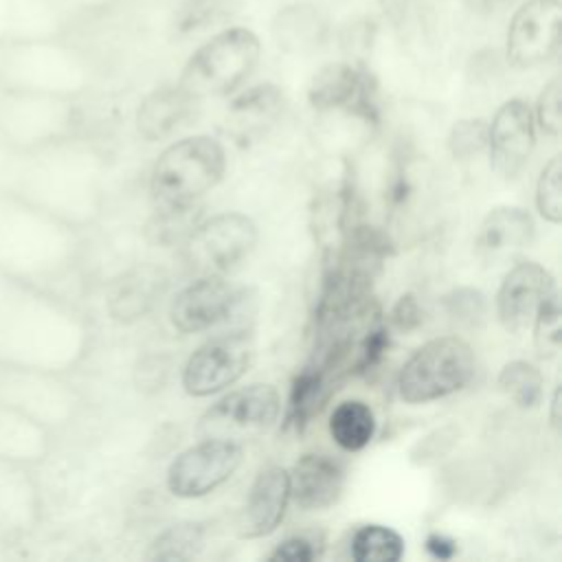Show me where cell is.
<instances>
[{
	"label": "cell",
	"mask_w": 562,
	"mask_h": 562,
	"mask_svg": "<svg viewBox=\"0 0 562 562\" xmlns=\"http://www.w3.org/2000/svg\"><path fill=\"white\" fill-rule=\"evenodd\" d=\"M77 356V321L42 288L13 281L0 299V364L61 371Z\"/></svg>",
	"instance_id": "6da1fadb"
},
{
	"label": "cell",
	"mask_w": 562,
	"mask_h": 562,
	"mask_svg": "<svg viewBox=\"0 0 562 562\" xmlns=\"http://www.w3.org/2000/svg\"><path fill=\"white\" fill-rule=\"evenodd\" d=\"M72 237L64 220L0 189V270L42 288L66 263Z\"/></svg>",
	"instance_id": "7a4b0ae2"
},
{
	"label": "cell",
	"mask_w": 562,
	"mask_h": 562,
	"mask_svg": "<svg viewBox=\"0 0 562 562\" xmlns=\"http://www.w3.org/2000/svg\"><path fill=\"white\" fill-rule=\"evenodd\" d=\"M86 83V59L61 37H0V90L75 97Z\"/></svg>",
	"instance_id": "3957f363"
},
{
	"label": "cell",
	"mask_w": 562,
	"mask_h": 562,
	"mask_svg": "<svg viewBox=\"0 0 562 562\" xmlns=\"http://www.w3.org/2000/svg\"><path fill=\"white\" fill-rule=\"evenodd\" d=\"M226 169L224 147L211 136H189L169 145L151 171V198L162 206H187L213 189Z\"/></svg>",
	"instance_id": "277c9868"
},
{
	"label": "cell",
	"mask_w": 562,
	"mask_h": 562,
	"mask_svg": "<svg viewBox=\"0 0 562 562\" xmlns=\"http://www.w3.org/2000/svg\"><path fill=\"white\" fill-rule=\"evenodd\" d=\"M259 53V37L250 29H224L189 57L178 86L193 99L228 94L252 72Z\"/></svg>",
	"instance_id": "5b68a950"
},
{
	"label": "cell",
	"mask_w": 562,
	"mask_h": 562,
	"mask_svg": "<svg viewBox=\"0 0 562 562\" xmlns=\"http://www.w3.org/2000/svg\"><path fill=\"white\" fill-rule=\"evenodd\" d=\"M77 127L72 97L0 90V140L13 149H35L64 140Z\"/></svg>",
	"instance_id": "8992f818"
},
{
	"label": "cell",
	"mask_w": 562,
	"mask_h": 562,
	"mask_svg": "<svg viewBox=\"0 0 562 562\" xmlns=\"http://www.w3.org/2000/svg\"><path fill=\"white\" fill-rule=\"evenodd\" d=\"M474 367V353L465 340L432 338L404 362L397 389L404 402H432L463 389L472 380Z\"/></svg>",
	"instance_id": "52a82bcc"
},
{
	"label": "cell",
	"mask_w": 562,
	"mask_h": 562,
	"mask_svg": "<svg viewBox=\"0 0 562 562\" xmlns=\"http://www.w3.org/2000/svg\"><path fill=\"white\" fill-rule=\"evenodd\" d=\"M255 222L241 213H220L200 222L187 237V263L202 274H224L255 248Z\"/></svg>",
	"instance_id": "ba28073f"
},
{
	"label": "cell",
	"mask_w": 562,
	"mask_h": 562,
	"mask_svg": "<svg viewBox=\"0 0 562 562\" xmlns=\"http://www.w3.org/2000/svg\"><path fill=\"white\" fill-rule=\"evenodd\" d=\"M0 402L18 408L44 428L64 424L72 413V395L55 371L0 364Z\"/></svg>",
	"instance_id": "9c48e42d"
},
{
	"label": "cell",
	"mask_w": 562,
	"mask_h": 562,
	"mask_svg": "<svg viewBox=\"0 0 562 562\" xmlns=\"http://www.w3.org/2000/svg\"><path fill=\"white\" fill-rule=\"evenodd\" d=\"M252 338L246 331L220 334L198 347L184 364L182 386L193 397H206L237 382L252 362Z\"/></svg>",
	"instance_id": "30bf717a"
},
{
	"label": "cell",
	"mask_w": 562,
	"mask_h": 562,
	"mask_svg": "<svg viewBox=\"0 0 562 562\" xmlns=\"http://www.w3.org/2000/svg\"><path fill=\"white\" fill-rule=\"evenodd\" d=\"M241 463V448L233 439H213L180 452L167 470V485L180 498H195L213 492Z\"/></svg>",
	"instance_id": "8fae6325"
},
{
	"label": "cell",
	"mask_w": 562,
	"mask_h": 562,
	"mask_svg": "<svg viewBox=\"0 0 562 562\" xmlns=\"http://www.w3.org/2000/svg\"><path fill=\"white\" fill-rule=\"evenodd\" d=\"M281 411V400L270 384H250L224 395L200 422V432L209 439H233V435L268 430Z\"/></svg>",
	"instance_id": "7c38bea8"
},
{
	"label": "cell",
	"mask_w": 562,
	"mask_h": 562,
	"mask_svg": "<svg viewBox=\"0 0 562 562\" xmlns=\"http://www.w3.org/2000/svg\"><path fill=\"white\" fill-rule=\"evenodd\" d=\"M244 303L246 290L235 288L222 274H204L176 294L169 318L178 331L195 334L231 321Z\"/></svg>",
	"instance_id": "4fadbf2b"
},
{
	"label": "cell",
	"mask_w": 562,
	"mask_h": 562,
	"mask_svg": "<svg viewBox=\"0 0 562 562\" xmlns=\"http://www.w3.org/2000/svg\"><path fill=\"white\" fill-rule=\"evenodd\" d=\"M560 0H527L512 15L507 29V59L516 68L549 61L560 46Z\"/></svg>",
	"instance_id": "5bb4252c"
},
{
	"label": "cell",
	"mask_w": 562,
	"mask_h": 562,
	"mask_svg": "<svg viewBox=\"0 0 562 562\" xmlns=\"http://www.w3.org/2000/svg\"><path fill=\"white\" fill-rule=\"evenodd\" d=\"M536 145L533 114L527 101L509 99L505 101L487 125V147L492 169L501 178L518 176Z\"/></svg>",
	"instance_id": "9a60e30c"
},
{
	"label": "cell",
	"mask_w": 562,
	"mask_h": 562,
	"mask_svg": "<svg viewBox=\"0 0 562 562\" xmlns=\"http://www.w3.org/2000/svg\"><path fill=\"white\" fill-rule=\"evenodd\" d=\"M307 99L318 112L347 110L364 121H375L378 116L375 90L369 75L345 61L323 66L310 81Z\"/></svg>",
	"instance_id": "2e32d148"
},
{
	"label": "cell",
	"mask_w": 562,
	"mask_h": 562,
	"mask_svg": "<svg viewBox=\"0 0 562 562\" xmlns=\"http://www.w3.org/2000/svg\"><path fill=\"white\" fill-rule=\"evenodd\" d=\"M42 501L29 465L0 459V542L26 538L40 522Z\"/></svg>",
	"instance_id": "e0dca14e"
},
{
	"label": "cell",
	"mask_w": 562,
	"mask_h": 562,
	"mask_svg": "<svg viewBox=\"0 0 562 562\" xmlns=\"http://www.w3.org/2000/svg\"><path fill=\"white\" fill-rule=\"evenodd\" d=\"M553 285V277L542 266L533 261L516 263L505 274L496 296V312L501 325L512 334L527 329L536 316L540 301Z\"/></svg>",
	"instance_id": "ac0fdd59"
},
{
	"label": "cell",
	"mask_w": 562,
	"mask_h": 562,
	"mask_svg": "<svg viewBox=\"0 0 562 562\" xmlns=\"http://www.w3.org/2000/svg\"><path fill=\"white\" fill-rule=\"evenodd\" d=\"M533 220L520 206H496L481 222L476 257L485 266L512 263L533 239Z\"/></svg>",
	"instance_id": "d6986e66"
},
{
	"label": "cell",
	"mask_w": 562,
	"mask_h": 562,
	"mask_svg": "<svg viewBox=\"0 0 562 562\" xmlns=\"http://www.w3.org/2000/svg\"><path fill=\"white\" fill-rule=\"evenodd\" d=\"M290 501V474L279 465L263 468L250 485L248 498L237 520L241 538H261L272 533L285 516Z\"/></svg>",
	"instance_id": "ffe728a7"
},
{
	"label": "cell",
	"mask_w": 562,
	"mask_h": 562,
	"mask_svg": "<svg viewBox=\"0 0 562 562\" xmlns=\"http://www.w3.org/2000/svg\"><path fill=\"white\" fill-rule=\"evenodd\" d=\"M345 485L342 465L323 452L303 454L290 474V498L303 509H323L338 501Z\"/></svg>",
	"instance_id": "44dd1931"
},
{
	"label": "cell",
	"mask_w": 562,
	"mask_h": 562,
	"mask_svg": "<svg viewBox=\"0 0 562 562\" xmlns=\"http://www.w3.org/2000/svg\"><path fill=\"white\" fill-rule=\"evenodd\" d=\"M68 13L53 0H2L0 37L42 40L61 37L68 26Z\"/></svg>",
	"instance_id": "7402d4cb"
},
{
	"label": "cell",
	"mask_w": 562,
	"mask_h": 562,
	"mask_svg": "<svg viewBox=\"0 0 562 562\" xmlns=\"http://www.w3.org/2000/svg\"><path fill=\"white\" fill-rule=\"evenodd\" d=\"M283 110V92L274 83H259L235 97L226 110V134L239 143L259 138Z\"/></svg>",
	"instance_id": "603a6c76"
},
{
	"label": "cell",
	"mask_w": 562,
	"mask_h": 562,
	"mask_svg": "<svg viewBox=\"0 0 562 562\" xmlns=\"http://www.w3.org/2000/svg\"><path fill=\"white\" fill-rule=\"evenodd\" d=\"M167 277L156 266H138L121 274L108 292V312L114 321L132 323L143 318L162 294Z\"/></svg>",
	"instance_id": "cb8c5ba5"
},
{
	"label": "cell",
	"mask_w": 562,
	"mask_h": 562,
	"mask_svg": "<svg viewBox=\"0 0 562 562\" xmlns=\"http://www.w3.org/2000/svg\"><path fill=\"white\" fill-rule=\"evenodd\" d=\"M48 452V428L0 402V459L22 465L40 463Z\"/></svg>",
	"instance_id": "d4e9b609"
},
{
	"label": "cell",
	"mask_w": 562,
	"mask_h": 562,
	"mask_svg": "<svg viewBox=\"0 0 562 562\" xmlns=\"http://www.w3.org/2000/svg\"><path fill=\"white\" fill-rule=\"evenodd\" d=\"M193 97L180 86H165L147 94L136 114V127L147 140H160L173 134L191 114Z\"/></svg>",
	"instance_id": "484cf974"
},
{
	"label": "cell",
	"mask_w": 562,
	"mask_h": 562,
	"mask_svg": "<svg viewBox=\"0 0 562 562\" xmlns=\"http://www.w3.org/2000/svg\"><path fill=\"white\" fill-rule=\"evenodd\" d=\"M336 373L318 362L312 360V364L303 367L290 389L288 400V413H285V426L303 430L314 415L325 406L327 397L334 391Z\"/></svg>",
	"instance_id": "4316f807"
},
{
	"label": "cell",
	"mask_w": 562,
	"mask_h": 562,
	"mask_svg": "<svg viewBox=\"0 0 562 562\" xmlns=\"http://www.w3.org/2000/svg\"><path fill=\"white\" fill-rule=\"evenodd\" d=\"M272 31H274L279 46L290 48V50H301V48L318 46L323 33H325V22L316 7L296 2V4L283 7L277 13Z\"/></svg>",
	"instance_id": "83f0119b"
},
{
	"label": "cell",
	"mask_w": 562,
	"mask_h": 562,
	"mask_svg": "<svg viewBox=\"0 0 562 562\" xmlns=\"http://www.w3.org/2000/svg\"><path fill=\"white\" fill-rule=\"evenodd\" d=\"M329 432L342 450H362L375 435L373 411L360 400H345L329 417Z\"/></svg>",
	"instance_id": "f1b7e54d"
},
{
	"label": "cell",
	"mask_w": 562,
	"mask_h": 562,
	"mask_svg": "<svg viewBox=\"0 0 562 562\" xmlns=\"http://www.w3.org/2000/svg\"><path fill=\"white\" fill-rule=\"evenodd\" d=\"M404 555V540L397 531L382 525H364L351 538L356 562H397Z\"/></svg>",
	"instance_id": "f546056e"
},
{
	"label": "cell",
	"mask_w": 562,
	"mask_h": 562,
	"mask_svg": "<svg viewBox=\"0 0 562 562\" xmlns=\"http://www.w3.org/2000/svg\"><path fill=\"white\" fill-rule=\"evenodd\" d=\"M204 527L200 522H178L165 529L149 547V560H191L200 553Z\"/></svg>",
	"instance_id": "4dcf8cb0"
},
{
	"label": "cell",
	"mask_w": 562,
	"mask_h": 562,
	"mask_svg": "<svg viewBox=\"0 0 562 562\" xmlns=\"http://www.w3.org/2000/svg\"><path fill=\"white\" fill-rule=\"evenodd\" d=\"M498 386L522 408H533L542 397V375L525 360L507 362L501 369Z\"/></svg>",
	"instance_id": "1f68e13d"
},
{
	"label": "cell",
	"mask_w": 562,
	"mask_h": 562,
	"mask_svg": "<svg viewBox=\"0 0 562 562\" xmlns=\"http://www.w3.org/2000/svg\"><path fill=\"white\" fill-rule=\"evenodd\" d=\"M531 323H533V342L538 353L542 358L558 356L562 345V329H560V299H558L555 285L540 301Z\"/></svg>",
	"instance_id": "d6a6232c"
},
{
	"label": "cell",
	"mask_w": 562,
	"mask_h": 562,
	"mask_svg": "<svg viewBox=\"0 0 562 562\" xmlns=\"http://www.w3.org/2000/svg\"><path fill=\"white\" fill-rule=\"evenodd\" d=\"M560 180H562L560 156H553L540 171V178L536 184L538 211L551 224H560V220H562V184H560Z\"/></svg>",
	"instance_id": "836d02e7"
},
{
	"label": "cell",
	"mask_w": 562,
	"mask_h": 562,
	"mask_svg": "<svg viewBox=\"0 0 562 562\" xmlns=\"http://www.w3.org/2000/svg\"><path fill=\"white\" fill-rule=\"evenodd\" d=\"M198 226L193 215V204L187 206H162L156 217V226H151L156 241L171 244L187 239L191 231Z\"/></svg>",
	"instance_id": "e575fe53"
},
{
	"label": "cell",
	"mask_w": 562,
	"mask_h": 562,
	"mask_svg": "<svg viewBox=\"0 0 562 562\" xmlns=\"http://www.w3.org/2000/svg\"><path fill=\"white\" fill-rule=\"evenodd\" d=\"M448 147L454 158L468 160L487 147V123L481 119L459 121L448 138Z\"/></svg>",
	"instance_id": "d590c367"
},
{
	"label": "cell",
	"mask_w": 562,
	"mask_h": 562,
	"mask_svg": "<svg viewBox=\"0 0 562 562\" xmlns=\"http://www.w3.org/2000/svg\"><path fill=\"white\" fill-rule=\"evenodd\" d=\"M222 15L220 0H187L173 15V29L182 35L195 33L213 24Z\"/></svg>",
	"instance_id": "8d00e7d4"
},
{
	"label": "cell",
	"mask_w": 562,
	"mask_h": 562,
	"mask_svg": "<svg viewBox=\"0 0 562 562\" xmlns=\"http://www.w3.org/2000/svg\"><path fill=\"white\" fill-rule=\"evenodd\" d=\"M446 310L457 323L468 325V327H476L485 318L487 303H485V296L479 290L459 288V290H454L446 296Z\"/></svg>",
	"instance_id": "74e56055"
},
{
	"label": "cell",
	"mask_w": 562,
	"mask_h": 562,
	"mask_svg": "<svg viewBox=\"0 0 562 562\" xmlns=\"http://www.w3.org/2000/svg\"><path fill=\"white\" fill-rule=\"evenodd\" d=\"M560 77H553L540 92L538 97V105H536V121L540 125V130L551 136L558 138L560 136V127H562V108H560Z\"/></svg>",
	"instance_id": "f35d334b"
},
{
	"label": "cell",
	"mask_w": 562,
	"mask_h": 562,
	"mask_svg": "<svg viewBox=\"0 0 562 562\" xmlns=\"http://www.w3.org/2000/svg\"><path fill=\"white\" fill-rule=\"evenodd\" d=\"M321 555V547H316L314 538L307 536H292L277 544V549L268 555L277 562H312Z\"/></svg>",
	"instance_id": "ab89813d"
},
{
	"label": "cell",
	"mask_w": 562,
	"mask_h": 562,
	"mask_svg": "<svg viewBox=\"0 0 562 562\" xmlns=\"http://www.w3.org/2000/svg\"><path fill=\"white\" fill-rule=\"evenodd\" d=\"M422 307L413 294L400 296V301L391 310V325L400 331H411L422 325Z\"/></svg>",
	"instance_id": "60d3db41"
},
{
	"label": "cell",
	"mask_w": 562,
	"mask_h": 562,
	"mask_svg": "<svg viewBox=\"0 0 562 562\" xmlns=\"http://www.w3.org/2000/svg\"><path fill=\"white\" fill-rule=\"evenodd\" d=\"M426 551L439 560H448L457 553V542L448 536H441V533H430L426 538Z\"/></svg>",
	"instance_id": "b9f144b4"
},
{
	"label": "cell",
	"mask_w": 562,
	"mask_h": 562,
	"mask_svg": "<svg viewBox=\"0 0 562 562\" xmlns=\"http://www.w3.org/2000/svg\"><path fill=\"white\" fill-rule=\"evenodd\" d=\"M505 0H465V4L476 11V13H487V11H494L498 4H503Z\"/></svg>",
	"instance_id": "7bdbcfd3"
},
{
	"label": "cell",
	"mask_w": 562,
	"mask_h": 562,
	"mask_svg": "<svg viewBox=\"0 0 562 562\" xmlns=\"http://www.w3.org/2000/svg\"><path fill=\"white\" fill-rule=\"evenodd\" d=\"M558 406H560V391L555 389L553 400H551V424L558 426Z\"/></svg>",
	"instance_id": "ee69618b"
},
{
	"label": "cell",
	"mask_w": 562,
	"mask_h": 562,
	"mask_svg": "<svg viewBox=\"0 0 562 562\" xmlns=\"http://www.w3.org/2000/svg\"><path fill=\"white\" fill-rule=\"evenodd\" d=\"M13 281H15V279H11L9 274H4V272L0 270V299L7 294V290L11 288V283H13Z\"/></svg>",
	"instance_id": "f6af8a7d"
}]
</instances>
